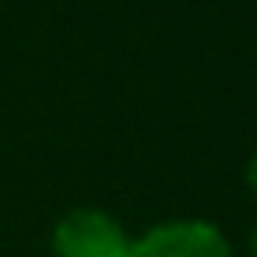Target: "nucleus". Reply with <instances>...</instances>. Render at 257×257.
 Returning a JSON list of instances; mask_svg holds the SVG:
<instances>
[{
    "label": "nucleus",
    "mask_w": 257,
    "mask_h": 257,
    "mask_svg": "<svg viewBox=\"0 0 257 257\" xmlns=\"http://www.w3.org/2000/svg\"><path fill=\"white\" fill-rule=\"evenodd\" d=\"M131 232L106 208H71L50 229V257H131Z\"/></svg>",
    "instance_id": "obj_1"
},
{
    "label": "nucleus",
    "mask_w": 257,
    "mask_h": 257,
    "mask_svg": "<svg viewBox=\"0 0 257 257\" xmlns=\"http://www.w3.org/2000/svg\"><path fill=\"white\" fill-rule=\"evenodd\" d=\"M131 257H236L211 218H162L131 239Z\"/></svg>",
    "instance_id": "obj_2"
},
{
    "label": "nucleus",
    "mask_w": 257,
    "mask_h": 257,
    "mask_svg": "<svg viewBox=\"0 0 257 257\" xmlns=\"http://www.w3.org/2000/svg\"><path fill=\"white\" fill-rule=\"evenodd\" d=\"M243 183H246V190H250V197L257 201V152L246 159V166H243Z\"/></svg>",
    "instance_id": "obj_3"
},
{
    "label": "nucleus",
    "mask_w": 257,
    "mask_h": 257,
    "mask_svg": "<svg viewBox=\"0 0 257 257\" xmlns=\"http://www.w3.org/2000/svg\"><path fill=\"white\" fill-rule=\"evenodd\" d=\"M246 253L257 257V222H253V229H250V236H246Z\"/></svg>",
    "instance_id": "obj_4"
}]
</instances>
